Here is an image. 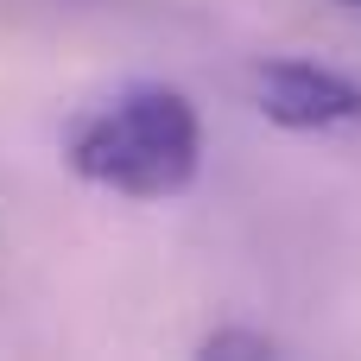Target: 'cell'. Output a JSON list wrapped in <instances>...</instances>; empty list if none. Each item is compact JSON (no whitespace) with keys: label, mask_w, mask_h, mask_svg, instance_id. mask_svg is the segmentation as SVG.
<instances>
[{"label":"cell","mask_w":361,"mask_h":361,"mask_svg":"<svg viewBox=\"0 0 361 361\" xmlns=\"http://www.w3.org/2000/svg\"><path fill=\"white\" fill-rule=\"evenodd\" d=\"M349 6H361V0H349Z\"/></svg>","instance_id":"4"},{"label":"cell","mask_w":361,"mask_h":361,"mask_svg":"<svg viewBox=\"0 0 361 361\" xmlns=\"http://www.w3.org/2000/svg\"><path fill=\"white\" fill-rule=\"evenodd\" d=\"M203 355H235V361H254V355H273V336L260 330H216L203 343Z\"/></svg>","instance_id":"3"},{"label":"cell","mask_w":361,"mask_h":361,"mask_svg":"<svg viewBox=\"0 0 361 361\" xmlns=\"http://www.w3.org/2000/svg\"><path fill=\"white\" fill-rule=\"evenodd\" d=\"M63 159L82 184H102L133 203H165L197 184L203 121L171 82H127L82 108L63 133Z\"/></svg>","instance_id":"1"},{"label":"cell","mask_w":361,"mask_h":361,"mask_svg":"<svg viewBox=\"0 0 361 361\" xmlns=\"http://www.w3.org/2000/svg\"><path fill=\"white\" fill-rule=\"evenodd\" d=\"M260 114L286 133H330V127H361V82L311 63V57H273L254 70Z\"/></svg>","instance_id":"2"}]
</instances>
